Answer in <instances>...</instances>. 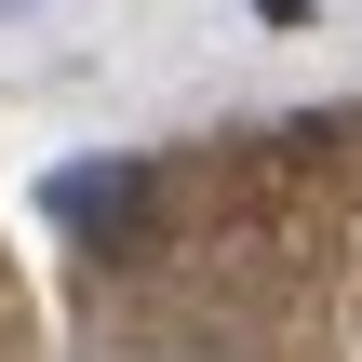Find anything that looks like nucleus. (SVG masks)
Masks as SVG:
<instances>
[{
  "label": "nucleus",
  "instance_id": "nucleus-2",
  "mask_svg": "<svg viewBox=\"0 0 362 362\" xmlns=\"http://www.w3.org/2000/svg\"><path fill=\"white\" fill-rule=\"evenodd\" d=\"M27 13H40V0H0V27H27Z\"/></svg>",
  "mask_w": 362,
  "mask_h": 362
},
{
  "label": "nucleus",
  "instance_id": "nucleus-1",
  "mask_svg": "<svg viewBox=\"0 0 362 362\" xmlns=\"http://www.w3.org/2000/svg\"><path fill=\"white\" fill-rule=\"evenodd\" d=\"M40 202H54V228H81V242H121V215L148 202V175H134V161H67Z\"/></svg>",
  "mask_w": 362,
  "mask_h": 362
}]
</instances>
